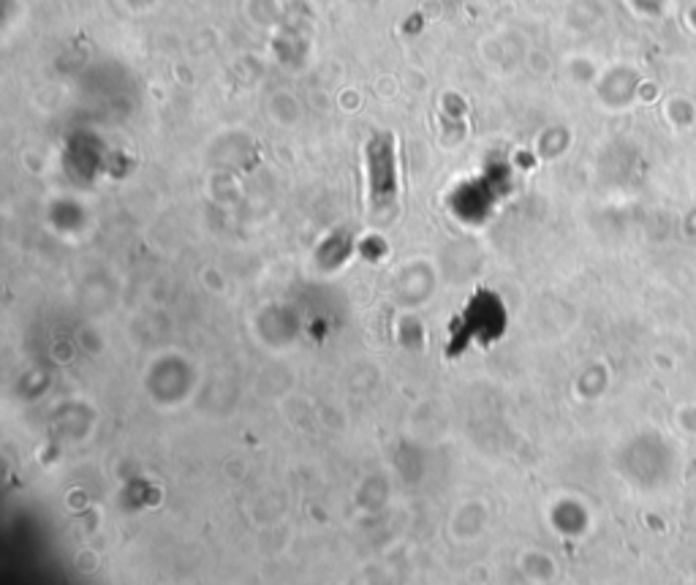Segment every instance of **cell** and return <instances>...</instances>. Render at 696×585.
I'll use <instances>...</instances> for the list:
<instances>
[{
	"instance_id": "obj_1",
	"label": "cell",
	"mask_w": 696,
	"mask_h": 585,
	"mask_svg": "<svg viewBox=\"0 0 696 585\" xmlns=\"http://www.w3.org/2000/svg\"><path fill=\"white\" fill-rule=\"evenodd\" d=\"M368 182H371L373 205H392L398 193V169H395V142L387 133L368 144Z\"/></svg>"
}]
</instances>
